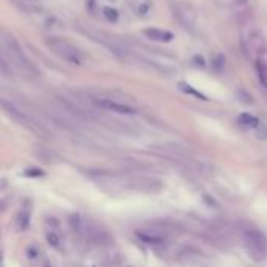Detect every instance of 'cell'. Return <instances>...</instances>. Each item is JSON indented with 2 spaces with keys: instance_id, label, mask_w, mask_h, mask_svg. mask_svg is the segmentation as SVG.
Returning <instances> with one entry per match:
<instances>
[{
  "instance_id": "3957f363",
  "label": "cell",
  "mask_w": 267,
  "mask_h": 267,
  "mask_svg": "<svg viewBox=\"0 0 267 267\" xmlns=\"http://www.w3.org/2000/svg\"><path fill=\"white\" fill-rule=\"evenodd\" d=\"M242 244L247 255L256 263L267 260V236L255 226L242 230Z\"/></svg>"
},
{
  "instance_id": "8fae6325",
  "label": "cell",
  "mask_w": 267,
  "mask_h": 267,
  "mask_svg": "<svg viewBox=\"0 0 267 267\" xmlns=\"http://www.w3.org/2000/svg\"><path fill=\"white\" fill-rule=\"evenodd\" d=\"M47 242L50 244L53 249H61V234L58 231V223L55 226H48L45 230Z\"/></svg>"
},
{
  "instance_id": "e0dca14e",
  "label": "cell",
  "mask_w": 267,
  "mask_h": 267,
  "mask_svg": "<svg viewBox=\"0 0 267 267\" xmlns=\"http://www.w3.org/2000/svg\"><path fill=\"white\" fill-rule=\"evenodd\" d=\"M38 267H53V266L48 263L47 260H43V258H41V260H38Z\"/></svg>"
},
{
  "instance_id": "5b68a950",
  "label": "cell",
  "mask_w": 267,
  "mask_h": 267,
  "mask_svg": "<svg viewBox=\"0 0 267 267\" xmlns=\"http://www.w3.org/2000/svg\"><path fill=\"white\" fill-rule=\"evenodd\" d=\"M89 102L92 105H95L97 108H102V110L106 111H111L116 114H125V116H133L136 114V108L132 106L130 103H127L121 98H114L113 95H108V94H88Z\"/></svg>"
},
{
  "instance_id": "4fadbf2b",
  "label": "cell",
  "mask_w": 267,
  "mask_h": 267,
  "mask_svg": "<svg viewBox=\"0 0 267 267\" xmlns=\"http://www.w3.org/2000/svg\"><path fill=\"white\" fill-rule=\"evenodd\" d=\"M178 88H180V91H183L184 94L194 95L195 98H200V100H206V97H205L203 94H200L199 91H195V89H194L191 85H187V83H180V85H178Z\"/></svg>"
},
{
  "instance_id": "ac0fdd59",
  "label": "cell",
  "mask_w": 267,
  "mask_h": 267,
  "mask_svg": "<svg viewBox=\"0 0 267 267\" xmlns=\"http://www.w3.org/2000/svg\"><path fill=\"white\" fill-rule=\"evenodd\" d=\"M237 3H241V5H244V3H247V0H237Z\"/></svg>"
},
{
  "instance_id": "277c9868",
  "label": "cell",
  "mask_w": 267,
  "mask_h": 267,
  "mask_svg": "<svg viewBox=\"0 0 267 267\" xmlns=\"http://www.w3.org/2000/svg\"><path fill=\"white\" fill-rule=\"evenodd\" d=\"M47 45L58 58L64 59L66 63L80 66V64L85 63V59H86V55H85V52L82 50V48L78 45H75L74 43L67 41V39L56 38V36L48 38L47 39Z\"/></svg>"
},
{
  "instance_id": "6da1fadb",
  "label": "cell",
  "mask_w": 267,
  "mask_h": 267,
  "mask_svg": "<svg viewBox=\"0 0 267 267\" xmlns=\"http://www.w3.org/2000/svg\"><path fill=\"white\" fill-rule=\"evenodd\" d=\"M0 47H2V56L11 64V67H16L17 71H21L22 74L28 77H38L41 74L39 69L30 61V58L24 53L22 47L19 45L16 38L13 35L6 33L5 30H2V35H0Z\"/></svg>"
},
{
  "instance_id": "5bb4252c",
  "label": "cell",
  "mask_w": 267,
  "mask_h": 267,
  "mask_svg": "<svg viewBox=\"0 0 267 267\" xmlns=\"http://www.w3.org/2000/svg\"><path fill=\"white\" fill-rule=\"evenodd\" d=\"M256 72H258V77H260V82L264 88H267V67L263 61H258L256 63Z\"/></svg>"
},
{
  "instance_id": "9c48e42d",
  "label": "cell",
  "mask_w": 267,
  "mask_h": 267,
  "mask_svg": "<svg viewBox=\"0 0 267 267\" xmlns=\"http://www.w3.org/2000/svg\"><path fill=\"white\" fill-rule=\"evenodd\" d=\"M142 33L148 39H152V41H156V43H171L174 39V33L167 32V30H163V28H155V27L144 28Z\"/></svg>"
},
{
  "instance_id": "7a4b0ae2",
  "label": "cell",
  "mask_w": 267,
  "mask_h": 267,
  "mask_svg": "<svg viewBox=\"0 0 267 267\" xmlns=\"http://www.w3.org/2000/svg\"><path fill=\"white\" fill-rule=\"evenodd\" d=\"M71 226L75 233H78L80 236H83L86 241H89L91 244H97V245H106L113 242L110 233H108L105 228H102L100 225H97L95 222L86 219V217H82V216H72L71 219Z\"/></svg>"
},
{
  "instance_id": "9a60e30c",
  "label": "cell",
  "mask_w": 267,
  "mask_h": 267,
  "mask_svg": "<svg viewBox=\"0 0 267 267\" xmlns=\"http://www.w3.org/2000/svg\"><path fill=\"white\" fill-rule=\"evenodd\" d=\"M103 16L106 17V21H110V22H117V21H119L117 9L110 8V6H105V8H103Z\"/></svg>"
},
{
  "instance_id": "ba28073f",
  "label": "cell",
  "mask_w": 267,
  "mask_h": 267,
  "mask_svg": "<svg viewBox=\"0 0 267 267\" xmlns=\"http://www.w3.org/2000/svg\"><path fill=\"white\" fill-rule=\"evenodd\" d=\"M174 16L180 21V24L186 28H194L195 25V21H197V17H195V11L189 6V5H186V3H177L174 5Z\"/></svg>"
},
{
  "instance_id": "8992f818",
  "label": "cell",
  "mask_w": 267,
  "mask_h": 267,
  "mask_svg": "<svg viewBox=\"0 0 267 267\" xmlns=\"http://www.w3.org/2000/svg\"><path fill=\"white\" fill-rule=\"evenodd\" d=\"M124 187L134 192H144V194H156L163 189V184L150 177H130L124 180Z\"/></svg>"
},
{
  "instance_id": "7c38bea8",
  "label": "cell",
  "mask_w": 267,
  "mask_h": 267,
  "mask_svg": "<svg viewBox=\"0 0 267 267\" xmlns=\"http://www.w3.org/2000/svg\"><path fill=\"white\" fill-rule=\"evenodd\" d=\"M28 225H30V211H27V210L19 211L14 219V228L17 231H24L28 228Z\"/></svg>"
},
{
  "instance_id": "2e32d148",
  "label": "cell",
  "mask_w": 267,
  "mask_h": 267,
  "mask_svg": "<svg viewBox=\"0 0 267 267\" xmlns=\"http://www.w3.org/2000/svg\"><path fill=\"white\" fill-rule=\"evenodd\" d=\"M255 132H256V137H258V139H263V141L267 139V125L260 124L258 128H256Z\"/></svg>"
},
{
  "instance_id": "30bf717a",
  "label": "cell",
  "mask_w": 267,
  "mask_h": 267,
  "mask_svg": "<svg viewBox=\"0 0 267 267\" xmlns=\"http://www.w3.org/2000/svg\"><path fill=\"white\" fill-rule=\"evenodd\" d=\"M261 122L258 121V117L249 114V113H242L239 117H237V125L242 127L244 130H256Z\"/></svg>"
},
{
  "instance_id": "52a82bcc",
  "label": "cell",
  "mask_w": 267,
  "mask_h": 267,
  "mask_svg": "<svg viewBox=\"0 0 267 267\" xmlns=\"http://www.w3.org/2000/svg\"><path fill=\"white\" fill-rule=\"evenodd\" d=\"M136 237L148 245H164L167 241V230L166 226H150V228H139L136 230Z\"/></svg>"
}]
</instances>
